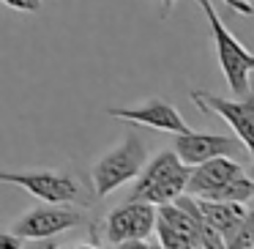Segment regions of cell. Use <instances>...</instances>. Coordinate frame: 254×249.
<instances>
[{"label":"cell","mask_w":254,"mask_h":249,"mask_svg":"<svg viewBox=\"0 0 254 249\" xmlns=\"http://www.w3.org/2000/svg\"><path fill=\"white\" fill-rule=\"evenodd\" d=\"M191 101L199 110L230 123L235 137L243 143V151H249V156L254 159V90L252 88H249L246 96H241L235 101L221 99L216 93H205V90H191Z\"/></svg>","instance_id":"6"},{"label":"cell","mask_w":254,"mask_h":249,"mask_svg":"<svg viewBox=\"0 0 254 249\" xmlns=\"http://www.w3.org/2000/svg\"><path fill=\"white\" fill-rule=\"evenodd\" d=\"M0 183H14V186L28 189L41 203H77V200H82V186L77 178L58 170H0Z\"/></svg>","instance_id":"5"},{"label":"cell","mask_w":254,"mask_h":249,"mask_svg":"<svg viewBox=\"0 0 254 249\" xmlns=\"http://www.w3.org/2000/svg\"><path fill=\"white\" fill-rule=\"evenodd\" d=\"M79 222H82V211H77L71 203H47L22 214L11 225V230L25 241H44L68 227H77Z\"/></svg>","instance_id":"7"},{"label":"cell","mask_w":254,"mask_h":249,"mask_svg":"<svg viewBox=\"0 0 254 249\" xmlns=\"http://www.w3.org/2000/svg\"><path fill=\"white\" fill-rule=\"evenodd\" d=\"M191 167L183 165L172 148H164L142 165L137 175V183L131 186L128 200H145L150 205H161L175 200L181 192H186V181Z\"/></svg>","instance_id":"1"},{"label":"cell","mask_w":254,"mask_h":249,"mask_svg":"<svg viewBox=\"0 0 254 249\" xmlns=\"http://www.w3.org/2000/svg\"><path fill=\"white\" fill-rule=\"evenodd\" d=\"M3 6L14 8V11H25V14H36L41 11V0H0Z\"/></svg>","instance_id":"14"},{"label":"cell","mask_w":254,"mask_h":249,"mask_svg":"<svg viewBox=\"0 0 254 249\" xmlns=\"http://www.w3.org/2000/svg\"><path fill=\"white\" fill-rule=\"evenodd\" d=\"M224 247H232V249H249V247H254V203H252V208H246L243 219L238 222L235 233H232V236L224 241Z\"/></svg>","instance_id":"12"},{"label":"cell","mask_w":254,"mask_h":249,"mask_svg":"<svg viewBox=\"0 0 254 249\" xmlns=\"http://www.w3.org/2000/svg\"><path fill=\"white\" fill-rule=\"evenodd\" d=\"M172 151L178 154V159L183 165L194 167L205 159L213 156H235L243 151V143L238 137H224V134H202V132H175L172 140Z\"/></svg>","instance_id":"8"},{"label":"cell","mask_w":254,"mask_h":249,"mask_svg":"<svg viewBox=\"0 0 254 249\" xmlns=\"http://www.w3.org/2000/svg\"><path fill=\"white\" fill-rule=\"evenodd\" d=\"M243 165L235 162L232 156H213V159H205L199 165L191 167L189 172V181H186V192L194 194V197H205L210 194L213 189H219L221 183H227L230 178L241 175Z\"/></svg>","instance_id":"10"},{"label":"cell","mask_w":254,"mask_h":249,"mask_svg":"<svg viewBox=\"0 0 254 249\" xmlns=\"http://www.w3.org/2000/svg\"><path fill=\"white\" fill-rule=\"evenodd\" d=\"M148 162V148L137 134H126L115 148H110L107 154L99 156V162L90 170V181H93L96 197H107L118 186L134 181L142 170V165Z\"/></svg>","instance_id":"2"},{"label":"cell","mask_w":254,"mask_h":249,"mask_svg":"<svg viewBox=\"0 0 254 249\" xmlns=\"http://www.w3.org/2000/svg\"><path fill=\"white\" fill-rule=\"evenodd\" d=\"M197 205H199V211H202L205 222L221 236V241H227V238L235 233L238 222L246 214V203H230V200H202V197H197Z\"/></svg>","instance_id":"11"},{"label":"cell","mask_w":254,"mask_h":249,"mask_svg":"<svg viewBox=\"0 0 254 249\" xmlns=\"http://www.w3.org/2000/svg\"><path fill=\"white\" fill-rule=\"evenodd\" d=\"M25 247V238H19L14 230H0V249H19Z\"/></svg>","instance_id":"15"},{"label":"cell","mask_w":254,"mask_h":249,"mask_svg":"<svg viewBox=\"0 0 254 249\" xmlns=\"http://www.w3.org/2000/svg\"><path fill=\"white\" fill-rule=\"evenodd\" d=\"M112 118H121V121H131V123H142V126H150V129H159V132H186V121L178 115V110L172 104L161 99H148L145 104H137V107H110Z\"/></svg>","instance_id":"9"},{"label":"cell","mask_w":254,"mask_h":249,"mask_svg":"<svg viewBox=\"0 0 254 249\" xmlns=\"http://www.w3.org/2000/svg\"><path fill=\"white\" fill-rule=\"evenodd\" d=\"M252 178H254V170H252Z\"/></svg>","instance_id":"18"},{"label":"cell","mask_w":254,"mask_h":249,"mask_svg":"<svg viewBox=\"0 0 254 249\" xmlns=\"http://www.w3.org/2000/svg\"><path fill=\"white\" fill-rule=\"evenodd\" d=\"M172 6H175V0H161V8H164V11H161V17H167V14L172 11Z\"/></svg>","instance_id":"17"},{"label":"cell","mask_w":254,"mask_h":249,"mask_svg":"<svg viewBox=\"0 0 254 249\" xmlns=\"http://www.w3.org/2000/svg\"><path fill=\"white\" fill-rule=\"evenodd\" d=\"M153 230H156V236H159V244H161V247H167V249H189V241L170 225V222L161 219V216H156Z\"/></svg>","instance_id":"13"},{"label":"cell","mask_w":254,"mask_h":249,"mask_svg":"<svg viewBox=\"0 0 254 249\" xmlns=\"http://www.w3.org/2000/svg\"><path fill=\"white\" fill-rule=\"evenodd\" d=\"M224 3L241 17H252L254 14V0H224Z\"/></svg>","instance_id":"16"},{"label":"cell","mask_w":254,"mask_h":249,"mask_svg":"<svg viewBox=\"0 0 254 249\" xmlns=\"http://www.w3.org/2000/svg\"><path fill=\"white\" fill-rule=\"evenodd\" d=\"M194 3H197V6L202 8V14L208 17L210 33H213V44H216V58H219L221 74H224L230 90L238 96H246L249 93V77H252V72H254V52L246 50V47L224 28V22H221V17L216 14L210 0H194Z\"/></svg>","instance_id":"3"},{"label":"cell","mask_w":254,"mask_h":249,"mask_svg":"<svg viewBox=\"0 0 254 249\" xmlns=\"http://www.w3.org/2000/svg\"><path fill=\"white\" fill-rule=\"evenodd\" d=\"M156 205L145 200H126L110 211L104 219V241L115 247H148V236L153 233Z\"/></svg>","instance_id":"4"}]
</instances>
